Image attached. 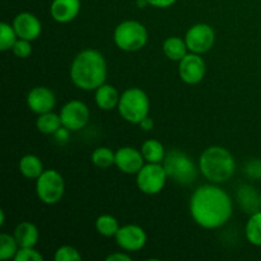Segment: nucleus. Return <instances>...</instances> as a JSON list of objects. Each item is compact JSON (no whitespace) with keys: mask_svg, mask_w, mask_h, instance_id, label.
<instances>
[{"mask_svg":"<svg viewBox=\"0 0 261 261\" xmlns=\"http://www.w3.org/2000/svg\"><path fill=\"white\" fill-rule=\"evenodd\" d=\"M69 133H70V130L66 129L65 126H61L54 135H55L56 140H58L59 143H65L68 142L69 139Z\"/></svg>","mask_w":261,"mask_h":261,"instance_id":"72a5a7b5","label":"nucleus"},{"mask_svg":"<svg viewBox=\"0 0 261 261\" xmlns=\"http://www.w3.org/2000/svg\"><path fill=\"white\" fill-rule=\"evenodd\" d=\"M199 170L209 182L223 184L234 173L236 162L228 149L213 145L201 153L199 158Z\"/></svg>","mask_w":261,"mask_h":261,"instance_id":"7ed1b4c3","label":"nucleus"},{"mask_svg":"<svg viewBox=\"0 0 261 261\" xmlns=\"http://www.w3.org/2000/svg\"><path fill=\"white\" fill-rule=\"evenodd\" d=\"M70 78L74 86L83 91H96L107 78L105 56L93 48H86L74 58L70 66Z\"/></svg>","mask_w":261,"mask_h":261,"instance_id":"f03ea898","label":"nucleus"},{"mask_svg":"<svg viewBox=\"0 0 261 261\" xmlns=\"http://www.w3.org/2000/svg\"><path fill=\"white\" fill-rule=\"evenodd\" d=\"M185 42L190 53L201 55L213 47L216 42V32L206 23H198L189 28L185 36Z\"/></svg>","mask_w":261,"mask_h":261,"instance_id":"1a4fd4ad","label":"nucleus"},{"mask_svg":"<svg viewBox=\"0 0 261 261\" xmlns=\"http://www.w3.org/2000/svg\"><path fill=\"white\" fill-rule=\"evenodd\" d=\"M137 5L139 8H145L147 5H149V3L147 0H137Z\"/></svg>","mask_w":261,"mask_h":261,"instance_id":"e433bc0d","label":"nucleus"},{"mask_svg":"<svg viewBox=\"0 0 261 261\" xmlns=\"http://www.w3.org/2000/svg\"><path fill=\"white\" fill-rule=\"evenodd\" d=\"M92 163L98 168H109L112 165H115V160H116V153L112 152L110 148L107 147H99L96 148L92 153Z\"/></svg>","mask_w":261,"mask_h":261,"instance_id":"a878e982","label":"nucleus"},{"mask_svg":"<svg viewBox=\"0 0 261 261\" xmlns=\"http://www.w3.org/2000/svg\"><path fill=\"white\" fill-rule=\"evenodd\" d=\"M167 173L162 163H148L137 173L138 189L147 195H157L165 189Z\"/></svg>","mask_w":261,"mask_h":261,"instance_id":"6e6552de","label":"nucleus"},{"mask_svg":"<svg viewBox=\"0 0 261 261\" xmlns=\"http://www.w3.org/2000/svg\"><path fill=\"white\" fill-rule=\"evenodd\" d=\"M96 229L105 237H115L120 229L119 222L110 214H102L96 219Z\"/></svg>","mask_w":261,"mask_h":261,"instance_id":"393cba45","label":"nucleus"},{"mask_svg":"<svg viewBox=\"0 0 261 261\" xmlns=\"http://www.w3.org/2000/svg\"><path fill=\"white\" fill-rule=\"evenodd\" d=\"M94 99H96V103L99 109L103 110V111H110V110L117 107L120 101V94L114 86L105 83L96 89Z\"/></svg>","mask_w":261,"mask_h":261,"instance_id":"a211bd4d","label":"nucleus"},{"mask_svg":"<svg viewBox=\"0 0 261 261\" xmlns=\"http://www.w3.org/2000/svg\"><path fill=\"white\" fill-rule=\"evenodd\" d=\"M139 125L140 127H142V130H144V132H149V130H152L153 126H154V121H153L149 116H147L145 119H143L142 121L139 122Z\"/></svg>","mask_w":261,"mask_h":261,"instance_id":"c9c22d12","label":"nucleus"},{"mask_svg":"<svg viewBox=\"0 0 261 261\" xmlns=\"http://www.w3.org/2000/svg\"><path fill=\"white\" fill-rule=\"evenodd\" d=\"M54 259L55 261H79L82 260V256L75 247L65 245L56 250Z\"/></svg>","mask_w":261,"mask_h":261,"instance_id":"c85d7f7f","label":"nucleus"},{"mask_svg":"<svg viewBox=\"0 0 261 261\" xmlns=\"http://www.w3.org/2000/svg\"><path fill=\"white\" fill-rule=\"evenodd\" d=\"M244 173L251 180H261V160L251 158L244 166Z\"/></svg>","mask_w":261,"mask_h":261,"instance_id":"c756f323","label":"nucleus"},{"mask_svg":"<svg viewBox=\"0 0 261 261\" xmlns=\"http://www.w3.org/2000/svg\"><path fill=\"white\" fill-rule=\"evenodd\" d=\"M59 115H60L63 126H65L70 132H78L83 129L89 121L88 106L78 99H73L64 105Z\"/></svg>","mask_w":261,"mask_h":261,"instance_id":"9d476101","label":"nucleus"},{"mask_svg":"<svg viewBox=\"0 0 261 261\" xmlns=\"http://www.w3.org/2000/svg\"><path fill=\"white\" fill-rule=\"evenodd\" d=\"M236 199L242 212L250 214V216L261 211L260 193H257L254 186L247 185V184L240 185L237 189Z\"/></svg>","mask_w":261,"mask_h":261,"instance_id":"f3484780","label":"nucleus"},{"mask_svg":"<svg viewBox=\"0 0 261 261\" xmlns=\"http://www.w3.org/2000/svg\"><path fill=\"white\" fill-rule=\"evenodd\" d=\"M81 12V0H53L51 17L58 23H69Z\"/></svg>","mask_w":261,"mask_h":261,"instance_id":"dca6fc26","label":"nucleus"},{"mask_svg":"<svg viewBox=\"0 0 261 261\" xmlns=\"http://www.w3.org/2000/svg\"><path fill=\"white\" fill-rule=\"evenodd\" d=\"M65 181L56 170H45L36 180V194L43 204L54 205L63 199Z\"/></svg>","mask_w":261,"mask_h":261,"instance_id":"0eeeda50","label":"nucleus"},{"mask_svg":"<svg viewBox=\"0 0 261 261\" xmlns=\"http://www.w3.org/2000/svg\"><path fill=\"white\" fill-rule=\"evenodd\" d=\"M162 165L168 177L178 185L189 186L198 177V168L194 161L180 149H172L166 153Z\"/></svg>","mask_w":261,"mask_h":261,"instance_id":"20e7f679","label":"nucleus"},{"mask_svg":"<svg viewBox=\"0 0 261 261\" xmlns=\"http://www.w3.org/2000/svg\"><path fill=\"white\" fill-rule=\"evenodd\" d=\"M107 261H130L132 257L129 255L124 254V252H115V254H111L110 256L106 257Z\"/></svg>","mask_w":261,"mask_h":261,"instance_id":"f704fd0d","label":"nucleus"},{"mask_svg":"<svg viewBox=\"0 0 261 261\" xmlns=\"http://www.w3.org/2000/svg\"><path fill=\"white\" fill-rule=\"evenodd\" d=\"M5 223V213L4 211H0V226H4Z\"/></svg>","mask_w":261,"mask_h":261,"instance_id":"4c0bfd02","label":"nucleus"},{"mask_svg":"<svg viewBox=\"0 0 261 261\" xmlns=\"http://www.w3.org/2000/svg\"><path fill=\"white\" fill-rule=\"evenodd\" d=\"M149 98L143 89L129 88L120 96L117 110L124 120L132 124H138L149 114Z\"/></svg>","mask_w":261,"mask_h":261,"instance_id":"39448f33","label":"nucleus"},{"mask_svg":"<svg viewBox=\"0 0 261 261\" xmlns=\"http://www.w3.org/2000/svg\"><path fill=\"white\" fill-rule=\"evenodd\" d=\"M233 212L231 196L217 184H205L196 189L190 199L194 222L206 229L219 228L229 221Z\"/></svg>","mask_w":261,"mask_h":261,"instance_id":"f257e3e1","label":"nucleus"},{"mask_svg":"<svg viewBox=\"0 0 261 261\" xmlns=\"http://www.w3.org/2000/svg\"><path fill=\"white\" fill-rule=\"evenodd\" d=\"M42 161L35 154H25L24 157L20 158L19 161V172L24 176L25 178L31 180H37L43 172Z\"/></svg>","mask_w":261,"mask_h":261,"instance_id":"aec40b11","label":"nucleus"},{"mask_svg":"<svg viewBox=\"0 0 261 261\" xmlns=\"http://www.w3.org/2000/svg\"><path fill=\"white\" fill-rule=\"evenodd\" d=\"M117 245L125 251H139L147 244V233L142 227L137 224H126L120 227L116 236Z\"/></svg>","mask_w":261,"mask_h":261,"instance_id":"f8f14e48","label":"nucleus"},{"mask_svg":"<svg viewBox=\"0 0 261 261\" xmlns=\"http://www.w3.org/2000/svg\"><path fill=\"white\" fill-rule=\"evenodd\" d=\"M260 203H261V193H260Z\"/></svg>","mask_w":261,"mask_h":261,"instance_id":"58836bf2","label":"nucleus"},{"mask_svg":"<svg viewBox=\"0 0 261 261\" xmlns=\"http://www.w3.org/2000/svg\"><path fill=\"white\" fill-rule=\"evenodd\" d=\"M36 126H37L38 132L42 133V134L54 135L63 126V124H61L60 115H56L53 111H50L46 112V114L38 115Z\"/></svg>","mask_w":261,"mask_h":261,"instance_id":"5701e85b","label":"nucleus"},{"mask_svg":"<svg viewBox=\"0 0 261 261\" xmlns=\"http://www.w3.org/2000/svg\"><path fill=\"white\" fill-rule=\"evenodd\" d=\"M17 40L18 36L17 33H15L13 25L8 24V23L5 22L0 23V50H12Z\"/></svg>","mask_w":261,"mask_h":261,"instance_id":"cd10ccee","label":"nucleus"},{"mask_svg":"<svg viewBox=\"0 0 261 261\" xmlns=\"http://www.w3.org/2000/svg\"><path fill=\"white\" fill-rule=\"evenodd\" d=\"M43 256L35 247H19L14 261H42Z\"/></svg>","mask_w":261,"mask_h":261,"instance_id":"7c9ffc66","label":"nucleus"},{"mask_svg":"<svg viewBox=\"0 0 261 261\" xmlns=\"http://www.w3.org/2000/svg\"><path fill=\"white\" fill-rule=\"evenodd\" d=\"M206 73V65L204 59L199 54H186L178 61V74L184 83L198 84L204 79Z\"/></svg>","mask_w":261,"mask_h":261,"instance_id":"9b49d317","label":"nucleus"},{"mask_svg":"<svg viewBox=\"0 0 261 261\" xmlns=\"http://www.w3.org/2000/svg\"><path fill=\"white\" fill-rule=\"evenodd\" d=\"M140 150H142V154L144 157L145 162L148 163H162L166 157L165 147L157 139L145 140L142 144Z\"/></svg>","mask_w":261,"mask_h":261,"instance_id":"4be33fe9","label":"nucleus"},{"mask_svg":"<svg viewBox=\"0 0 261 261\" xmlns=\"http://www.w3.org/2000/svg\"><path fill=\"white\" fill-rule=\"evenodd\" d=\"M114 41L120 50L135 53L147 45L148 31L138 20H124L115 28Z\"/></svg>","mask_w":261,"mask_h":261,"instance_id":"423d86ee","label":"nucleus"},{"mask_svg":"<svg viewBox=\"0 0 261 261\" xmlns=\"http://www.w3.org/2000/svg\"><path fill=\"white\" fill-rule=\"evenodd\" d=\"M188 50L185 38L177 37V36L166 38L163 42V53L172 61H180L188 54Z\"/></svg>","mask_w":261,"mask_h":261,"instance_id":"412c9836","label":"nucleus"},{"mask_svg":"<svg viewBox=\"0 0 261 261\" xmlns=\"http://www.w3.org/2000/svg\"><path fill=\"white\" fill-rule=\"evenodd\" d=\"M12 51L17 58H20V59L28 58V56L31 55V53H32L31 41L23 40V38H18V40L15 41L14 46H13Z\"/></svg>","mask_w":261,"mask_h":261,"instance_id":"2f4dec72","label":"nucleus"},{"mask_svg":"<svg viewBox=\"0 0 261 261\" xmlns=\"http://www.w3.org/2000/svg\"><path fill=\"white\" fill-rule=\"evenodd\" d=\"M19 250L17 240L14 234L2 233L0 234V260H9L14 259Z\"/></svg>","mask_w":261,"mask_h":261,"instance_id":"bb28decb","label":"nucleus"},{"mask_svg":"<svg viewBox=\"0 0 261 261\" xmlns=\"http://www.w3.org/2000/svg\"><path fill=\"white\" fill-rule=\"evenodd\" d=\"M56 105L55 93L47 87H35L27 94V106L37 115L53 111Z\"/></svg>","mask_w":261,"mask_h":261,"instance_id":"ddd939ff","label":"nucleus"},{"mask_svg":"<svg viewBox=\"0 0 261 261\" xmlns=\"http://www.w3.org/2000/svg\"><path fill=\"white\" fill-rule=\"evenodd\" d=\"M149 5L155 8H170L175 4L177 0H147Z\"/></svg>","mask_w":261,"mask_h":261,"instance_id":"473e14b6","label":"nucleus"},{"mask_svg":"<svg viewBox=\"0 0 261 261\" xmlns=\"http://www.w3.org/2000/svg\"><path fill=\"white\" fill-rule=\"evenodd\" d=\"M247 241L254 246H261V211L251 214L245 227Z\"/></svg>","mask_w":261,"mask_h":261,"instance_id":"b1692460","label":"nucleus"},{"mask_svg":"<svg viewBox=\"0 0 261 261\" xmlns=\"http://www.w3.org/2000/svg\"><path fill=\"white\" fill-rule=\"evenodd\" d=\"M12 25L17 33L18 38L28 40L31 42L37 40L42 32V25H41L40 19L35 14L28 12H23L15 15Z\"/></svg>","mask_w":261,"mask_h":261,"instance_id":"4468645a","label":"nucleus"},{"mask_svg":"<svg viewBox=\"0 0 261 261\" xmlns=\"http://www.w3.org/2000/svg\"><path fill=\"white\" fill-rule=\"evenodd\" d=\"M144 161L142 150H138L133 147H122L117 149L115 165L121 172L127 175H137L144 166Z\"/></svg>","mask_w":261,"mask_h":261,"instance_id":"2eb2a0df","label":"nucleus"},{"mask_svg":"<svg viewBox=\"0 0 261 261\" xmlns=\"http://www.w3.org/2000/svg\"><path fill=\"white\" fill-rule=\"evenodd\" d=\"M14 237L19 247H35L40 240V232L31 222H20L15 227Z\"/></svg>","mask_w":261,"mask_h":261,"instance_id":"6ab92c4d","label":"nucleus"}]
</instances>
